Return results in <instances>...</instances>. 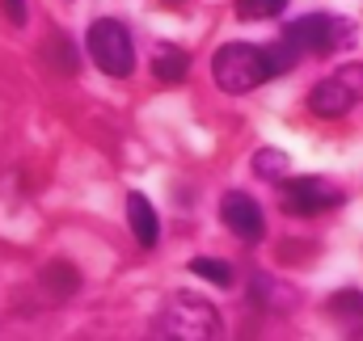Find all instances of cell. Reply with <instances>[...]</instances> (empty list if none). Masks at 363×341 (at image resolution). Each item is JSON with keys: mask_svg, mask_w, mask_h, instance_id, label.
<instances>
[{"mask_svg": "<svg viewBox=\"0 0 363 341\" xmlns=\"http://www.w3.org/2000/svg\"><path fill=\"white\" fill-rule=\"evenodd\" d=\"M190 274H199V278H207V282H216V287H228V282H233V265H228V261H211V257L190 261Z\"/></svg>", "mask_w": 363, "mask_h": 341, "instance_id": "cell-13", "label": "cell"}, {"mask_svg": "<svg viewBox=\"0 0 363 341\" xmlns=\"http://www.w3.org/2000/svg\"><path fill=\"white\" fill-rule=\"evenodd\" d=\"M152 72H157V81L161 85H178V81H186V72H190V55L182 51V47H161L157 51V59H152Z\"/></svg>", "mask_w": 363, "mask_h": 341, "instance_id": "cell-10", "label": "cell"}, {"mask_svg": "<svg viewBox=\"0 0 363 341\" xmlns=\"http://www.w3.org/2000/svg\"><path fill=\"white\" fill-rule=\"evenodd\" d=\"M43 287H47V295H55V299H68V295L81 287V274H77L68 261H51V265L43 270Z\"/></svg>", "mask_w": 363, "mask_h": 341, "instance_id": "cell-11", "label": "cell"}, {"mask_svg": "<svg viewBox=\"0 0 363 341\" xmlns=\"http://www.w3.org/2000/svg\"><path fill=\"white\" fill-rule=\"evenodd\" d=\"M89 59L106 76H131L135 72V42L131 30L114 17H101L89 25Z\"/></svg>", "mask_w": 363, "mask_h": 341, "instance_id": "cell-3", "label": "cell"}, {"mask_svg": "<svg viewBox=\"0 0 363 341\" xmlns=\"http://www.w3.org/2000/svg\"><path fill=\"white\" fill-rule=\"evenodd\" d=\"M300 64V55L279 38L271 47H254V42H228L211 55V81L224 93H254L274 76L291 72Z\"/></svg>", "mask_w": 363, "mask_h": 341, "instance_id": "cell-1", "label": "cell"}, {"mask_svg": "<svg viewBox=\"0 0 363 341\" xmlns=\"http://www.w3.org/2000/svg\"><path fill=\"white\" fill-rule=\"evenodd\" d=\"M254 173L267 177V181H287V156L274 152V148H262V152L254 156Z\"/></svg>", "mask_w": 363, "mask_h": 341, "instance_id": "cell-12", "label": "cell"}, {"mask_svg": "<svg viewBox=\"0 0 363 341\" xmlns=\"http://www.w3.org/2000/svg\"><path fill=\"white\" fill-rule=\"evenodd\" d=\"M287 0H237V13L245 21H262V17H279Z\"/></svg>", "mask_w": 363, "mask_h": 341, "instance_id": "cell-14", "label": "cell"}, {"mask_svg": "<svg viewBox=\"0 0 363 341\" xmlns=\"http://www.w3.org/2000/svg\"><path fill=\"white\" fill-rule=\"evenodd\" d=\"M224 224L233 236L241 241H262L267 236V219H262V207L250 198V194H224V207H220Z\"/></svg>", "mask_w": 363, "mask_h": 341, "instance_id": "cell-7", "label": "cell"}, {"mask_svg": "<svg viewBox=\"0 0 363 341\" xmlns=\"http://www.w3.org/2000/svg\"><path fill=\"white\" fill-rule=\"evenodd\" d=\"M4 17H9L13 25H21V21H26V0H4Z\"/></svg>", "mask_w": 363, "mask_h": 341, "instance_id": "cell-15", "label": "cell"}, {"mask_svg": "<svg viewBox=\"0 0 363 341\" xmlns=\"http://www.w3.org/2000/svg\"><path fill=\"white\" fill-rule=\"evenodd\" d=\"M224 337V325H220V312L203 299V295H174L152 329H148V341H220Z\"/></svg>", "mask_w": 363, "mask_h": 341, "instance_id": "cell-2", "label": "cell"}, {"mask_svg": "<svg viewBox=\"0 0 363 341\" xmlns=\"http://www.w3.org/2000/svg\"><path fill=\"white\" fill-rule=\"evenodd\" d=\"M127 215H131V232H135V241H140L144 249H152V245L161 241V219H157L152 202H148L144 194H127Z\"/></svg>", "mask_w": 363, "mask_h": 341, "instance_id": "cell-9", "label": "cell"}, {"mask_svg": "<svg viewBox=\"0 0 363 341\" xmlns=\"http://www.w3.org/2000/svg\"><path fill=\"white\" fill-rule=\"evenodd\" d=\"M359 101H363V64H342L334 76H325L308 93V110L317 118H342Z\"/></svg>", "mask_w": 363, "mask_h": 341, "instance_id": "cell-5", "label": "cell"}, {"mask_svg": "<svg viewBox=\"0 0 363 341\" xmlns=\"http://www.w3.org/2000/svg\"><path fill=\"white\" fill-rule=\"evenodd\" d=\"M347 38H351V30H347V21L334 17V13H308V17H296V21L283 30V42H287L296 55H334Z\"/></svg>", "mask_w": 363, "mask_h": 341, "instance_id": "cell-4", "label": "cell"}, {"mask_svg": "<svg viewBox=\"0 0 363 341\" xmlns=\"http://www.w3.org/2000/svg\"><path fill=\"white\" fill-rule=\"evenodd\" d=\"M330 320L347 333V337H363V295L359 291H338L330 304H325Z\"/></svg>", "mask_w": 363, "mask_h": 341, "instance_id": "cell-8", "label": "cell"}, {"mask_svg": "<svg viewBox=\"0 0 363 341\" xmlns=\"http://www.w3.org/2000/svg\"><path fill=\"white\" fill-rule=\"evenodd\" d=\"M283 211L291 215H317V211H330L342 202V190L325 177H296V181H283Z\"/></svg>", "mask_w": 363, "mask_h": 341, "instance_id": "cell-6", "label": "cell"}]
</instances>
